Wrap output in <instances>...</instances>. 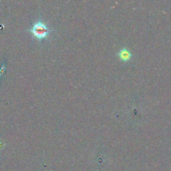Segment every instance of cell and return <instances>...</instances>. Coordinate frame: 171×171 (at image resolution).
I'll use <instances>...</instances> for the list:
<instances>
[{
	"label": "cell",
	"mask_w": 171,
	"mask_h": 171,
	"mask_svg": "<svg viewBox=\"0 0 171 171\" xmlns=\"http://www.w3.org/2000/svg\"><path fill=\"white\" fill-rule=\"evenodd\" d=\"M118 55H119V57L120 58V60H123V62H127V61L129 60L132 57L131 53L126 48L122 49Z\"/></svg>",
	"instance_id": "7a4b0ae2"
},
{
	"label": "cell",
	"mask_w": 171,
	"mask_h": 171,
	"mask_svg": "<svg viewBox=\"0 0 171 171\" xmlns=\"http://www.w3.org/2000/svg\"><path fill=\"white\" fill-rule=\"evenodd\" d=\"M30 31L35 38L39 40H42L48 37L51 30L48 29L46 23L42 21H38L34 24L30 30Z\"/></svg>",
	"instance_id": "6da1fadb"
},
{
	"label": "cell",
	"mask_w": 171,
	"mask_h": 171,
	"mask_svg": "<svg viewBox=\"0 0 171 171\" xmlns=\"http://www.w3.org/2000/svg\"><path fill=\"white\" fill-rule=\"evenodd\" d=\"M4 69H5V66H4V65H3V66H2V69H1V70H0V76H1L2 75L3 73Z\"/></svg>",
	"instance_id": "3957f363"
}]
</instances>
